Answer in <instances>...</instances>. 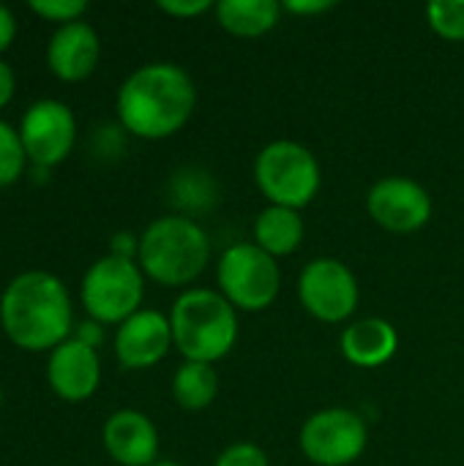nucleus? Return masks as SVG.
<instances>
[{"mask_svg": "<svg viewBox=\"0 0 464 466\" xmlns=\"http://www.w3.org/2000/svg\"><path fill=\"white\" fill-rule=\"evenodd\" d=\"M74 325L71 292L49 270H22L0 292V328L25 352H52Z\"/></svg>", "mask_w": 464, "mask_h": 466, "instance_id": "1", "label": "nucleus"}, {"mask_svg": "<svg viewBox=\"0 0 464 466\" xmlns=\"http://www.w3.org/2000/svg\"><path fill=\"white\" fill-rule=\"evenodd\" d=\"M197 106L191 74L178 63H145L134 68L115 96L123 131L139 139H167L178 134Z\"/></svg>", "mask_w": 464, "mask_h": 466, "instance_id": "2", "label": "nucleus"}, {"mask_svg": "<svg viewBox=\"0 0 464 466\" xmlns=\"http://www.w3.org/2000/svg\"><path fill=\"white\" fill-rule=\"evenodd\" d=\"M172 341L186 360L216 363L238 341V311L216 289H186L170 309Z\"/></svg>", "mask_w": 464, "mask_h": 466, "instance_id": "3", "label": "nucleus"}, {"mask_svg": "<svg viewBox=\"0 0 464 466\" xmlns=\"http://www.w3.org/2000/svg\"><path fill=\"white\" fill-rule=\"evenodd\" d=\"M211 262L208 232L186 216H161L139 235L137 265L161 287L191 284Z\"/></svg>", "mask_w": 464, "mask_h": 466, "instance_id": "4", "label": "nucleus"}, {"mask_svg": "<svg viewBox=\"0 0 464 466\" xmlns=\"http://www.w3.org/2000/svg\"><path fill=\"white\" fill-rule=\"evenodd\" d=\"M254 183L271 205L301 210L317 197L323 172L306 145L295 139H276L257 153Z\"/></svg>", "mask_w": 464, "mask_h": 466, "instance_id": "5", "label": "nucleus"}, {"mask_svg": "<svg viewBox=\"0 0 464 466\" xmlns=\"http://www.w3.org/2000/svg\"><path fill=\"white\" fill-rule=\"evenodd\" d=\"M145 298V273L137 259L104 254L82 276L79 300L88 319L101 325H120L134 317Z\"/></svg>", "mask_w": 464, "mask_h": 466, "instance_id": "6", "label": "nucleus"}, {"mask_svg": "<svg viewBox=\"0 0 464 466\" xmlns=\"http://www.w3.org/2000/svg\"><path fill=\"white\" fill-rule=\"evenodd\" d=\"M219 292L235 306V311L268 309L282 287L279 262L257 243H235L219 259Z\"/></svg>", "mask_w": 464, "mask_h": 466, "instance_id": "7", "label": "nucleus"}, {"mask_svg": "<svg viewBox=\"0 0 464 466\" xmlns=\"http://www.w3.org/2000/svg\"><path fill=\"white\" fill-rule=\"evenodd\" d=\"M16 131L30 167L52 169L63 164L77 145V115L60 98H38L22 112Z\"/></svg>", "mask_w": 464, "mask_h": 466, "instance_id": "8", "label": "nucleus"}, {"mask_svg": "<svg viewBox=\"0 0 464 466\" xmlns=\"http://www.w3.org/2000/svg\"><path fill=\"white\" fill-rule=\"evenodd\" d=\"M301 451L317 466H347L366 451V423L358 412L328 407L314 412L301 429Z\"/></svg>", "mask_w": 464, "mask_h": 466, "instance_id": "9", "label": "nucleus"}, {"mask_svg": "<svg viewBox=\"0 0 464 466\" xmlns=\"http://www.w3.org/2000/svg\"><path fill=\"white\" fill-rule=\"evenodd\" d=\"M298 298L314 319L336 325L350 319L358 309V281L345 262L320 257L301 270Z\"/></svg>", "mask_w": 464, "mask_h": 466, "instance_id": "10", "label": "nucleus"}, {"mask_svg": "<svg viewBox=\"0 0 464 466\" xmlns=\"http://www.w3.org/2000/svg\"><path fill=\"white\" fill-rule=\"evenodd\" d=\"M366 210L383 229L407 235L427 227V221L432 218V197L421 183L391 175L369 188Z\"/></svg>", "mask_w": 464, "mask_h": 466, "instance_id": "11", "label": "nucleus"}, {"mask_svg": "<svg viewBox=\"0 0 464 466\" xmlns=\"http://www.w3.org/2000/svg\"><path fill=\"white\" fill-rule=\"evenodd\" d=\"M172 347L170 317L156 309H139L115 330V358L129 371H142L161 363Z\"/></svg>", "mask_w": 464, "mask_h": 466, "instance_id": "12", "label": "nucleus"}, {"mask_svg": "<svg viewBox=\"0 0 464 466\" xmlns=\"http://www.w3.org/2000/svg\"><path fill=\"white\" fill-rule=\"evenodd\" d=\"M46 385L57 399L68 404L88 401L101 385L98 350L77 341L74 336L57 344L46 358Z\"/></svg>", "mask_w": 464, "mask_h": 466, "instance_id": "13", "label": "nucleus"}, {"mask_svg": "<svg viewBox=\"0 0 464 466\" xmlns=\"http://www.w3.org/2000/svg\"><path fill=\"white\" fill-rule=\"evenodd\" d=\"M46 66L63 82H82L88 79L101 57V38L96 27L85 19L57 25L46 41Z\"/></svg>", "mask_w": 464, "mask_h": 466, "instance_id": "14", "label": "nucleus"}, {"mask_svg": "<svg viewBox=\"0 0 464 466\" xmlns=\"http://www.w3.org/2000/svg\"><path fill=\"white\" fill-rule=\"evenodd\" d=\"M107 456L120 466H153L159 461V431L139 410H118L101 426Z\"/></svg>", "mask_w": 464, "mask_h": 466, "instance_id": "15", "label": "nucleus"}, {"mask_svg": "<svg viewBox=\"0 0 464 466\" xmlns=\"http://www.w3.org/2000/svg\"><path fill=\"white\" fill-rule=\"evenodd\" d=\"M339 347H342V355L353 366L377 369V366H386L397 355L399 336H397V328L388 319L366 317V319H358L350 328H345Z\"/></svg>", "mask_w": 464, "mask_h": 466, "instance_id": "16", "label": "nucleus"}, {"mask_svg": "<svg viewBox=\"0 0 464 466\" xmlns=\"http://www.w3.org/2000/svg\"><path fill=\"white\" fill-rule=\"evenodd\" d=\"M216 22L241 38H257L271 33L279 25V16L284 11L276 0H222L216 3Z\"/></svg>", "mask_w": 464, "mask_h": 466, "instance_id": "17", "label": "nucleus"}, {"mask_svg": "<svg viewBox=\"0 0 464 466\" xmlns=\"http://www.w3.org/2000/svg\"><path fill=\"white\" fill-rule=\"evenodd\" d=\"M304 235H306V224L301 213L290 208L268 205L254 221V243L273 259L293 254L304 243Z\"/></svg>", "mask_w": 464, "mask_h": 466, "instance_id": "18", "label": "nucleus"}, {"mask_svg": "<svg viewBox=\"0 0 464 466\" xmlns=\"http://www.w3.org/2000/svg\"><path fill=\"white\" fill-rule=\"evenodd\" d=\"M219 393V374L211 363L186 360L172 377V399L186 412H200L213 404Z\"/></svg>", "mask_w": 464, "mask_h": 466, "instance_id": "19", "label": "nucleus"}, {"mask_svg": "<svg viewBox=\"0 0 464 466\" xmlns=\"http://www.w3.org/2000/svg\"><path fill=\"white\" fill-rule=\"evenodd\" d=\"M27 164L30 161H27V153L22 147L16 126H11L8 120L0 117V188L14 186L25 175Z\"/></svg>", "mask_w": 464, "mask_h": 466, "instance_id": "20", "label": "nucleus"}, {"mask_svg": "<svg viewBox=\"0 0 464 466\" xmlns=\"http://www.w3.org/2000/svg\"><path fill=\"white\" fill-rule=\"evenodd\" d=\"M429 27L446 41H464V0H435L427 5Z\"/></svg>", "mask_w": 464, "mask_h": 466, "instance_id": "21", "label": "nucleus"}, {"mask_svg": "<svg viewBox=\"0 0 464 466\" xmlns=\"http://www.w3.org/2000/svg\"><path fill=\"white\" fill-rule=\"evenodd\" d=\"M27 8L49 22L57 25H68L85 16L88 3L85 0H27Z\"/></svg>", "mask_w": 464, "mask_h": 466, "instance_id": "22", "label": "nucleus"}, {"mask_svg": "<svg viewBox=\"0 0 464 466\" xmlns=\"http://www.w3.org/2000/svg\"><path fill=\"white\" fill-rule=\"evenodd\" d=\"M213 466H271L265 451L254 442H235L219 453Z\"/></svg>", "mask_w": 464, "mask_h": 466, "instance_id": "23", "label": "nucleus"}, {"mask_svg": "<svg viewBox=\"0 0 464 466\" xmlns=\"http://www.w3.org/2000/svg\"><path fill=\"white\" fill-rule=\"evenodd\" d=\"M159 8L170 16H178V19H191L208 8H216V3L211 0H159Z\"/></svg>", "mask_w": 464, "mask_h": 466, "instance_id": "24", "label": "nucleus"}, {"mask_svg": "<svg viewBox=\"0 0 464 466\" xmlns=\"http://www.w3.org/2000/svg\"><path fill=\"white\" fill-rule=\"evenodd\" d=\"M109 254L112 257H123V259H137L139 254V238L131 232H115L109 240Z\"/></svg>", "mask_w": 464, "mask_h": 466, "instance_id": "25", "label": "nucleus"}, {"mask_svg": "<svg viewBox=\"0 0 464 466\" xmlns=\"http://www.w3.org/2000/svg\"><path fill=\"white\" fill-rule=\"evenodd\" d=\"M77 341H82V344H88V347H98L101 341H104V325L101 322H96V319H85V322H79V325H74V333H71Z\"/></svg>", "mask_w": 464, "mask_h": 466, "instance_id": "26", "label": "nucleus"}, {"mask_svg": "<svg viewBox=\"0 0 464 466\" xmlns=\"http://www.w3.org/2000/svg\"><path fill=\"white\" fill-rule=\"evenodd\" d=\"M14 93H16V74H14V68L0 57V112L14 101Z\"/></svg>", "mask_w": 464, "mask_h": 466, "instance_id": "27", "label": "nucleus"}, {"mask_svg": "<svg viewBox=\"0 0 464 466\" xmlns=\"http://www.w3.org/2000/svg\"><path fill=\"white\" fill-rule=\"evenodd\" d=\"M14 38H16V16L5 3H0V55L14 44Z\"/></svg>", "mask_w": 464, "mask_h": 466, "instance_id": "28", "label": "nucleus"}, {"mask_svg": "<svg viewBox=\"0 0 464 466\" xmlns=\"http://www.w3.org/2000/svg\"><path fill=\"white\" fill-rule=\"evenodd\" d=\"M334 8V3L331 0H290V3H284V11H290V14H323V11H331Z\"/></svg>", "mask_w": 464, "mask_h": 466, "instance_id": "29", "label": "nucleus"}, {"mask_svg": "<svg viewBox=\"0 0 464 466\" xmlns=\"http://www.w3.org/2000/svg\"><path fill=\"white\" fill-rule=\"evenodd\" d=\"M153 466H183V464H175V461H156Z\"/></svg>", "mask_w": 464, "mask_h": 466, "instance_id": "30", "label": "nucleus"}, {"mask_svg": "<svg viewBox=\"0 0 464 466\" xmlns=\"http://www.w3.org/2000/svg\"><path fill=\"white\" fill-rule=\"evenodd\" d=\"M0 407H3V388H0Z\"/></svg>", "mask_w": 464, "mask_h": 466, "instance_id": "31", "label": "nucleus"}]
</instances>
